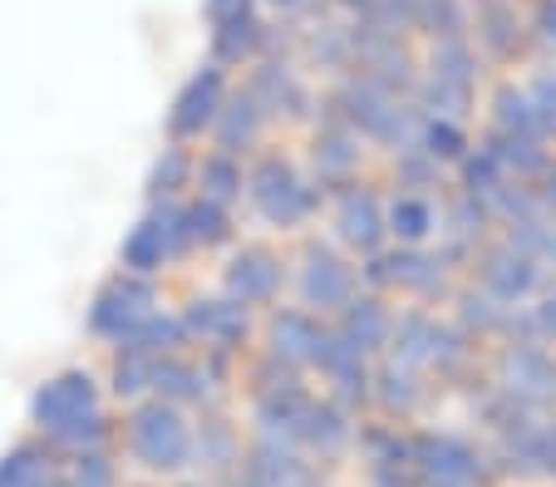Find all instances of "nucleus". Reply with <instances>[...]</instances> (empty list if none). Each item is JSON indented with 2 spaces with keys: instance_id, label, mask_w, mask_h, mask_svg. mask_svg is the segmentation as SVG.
Returning <instances> with one entry per match:
<instances>
[{
  "instance_id": "7c9ffc66",
  "label": "nucleus",
  "mask_w": 556,
  "mask_h": 487,
  "mask_svg": "<svg viewBox=\"0 0 556 487\" xmlns=\"http://www.w3.org/2000/svg\"><path fill=\"white\" fill-rule=\"evenodd\" d=\"M182 178H188V153L163 149V158L153 163V178H148V192H153V197H173V192L182 188Z\"/></svg>"
},
{
  "instance_id": "c756f323",
  "label": "nucleus",
  "mask_w": 556,
  "mask_h": 487,
  "mask_svg": "<svg viewBox=\"0 0 556 487\" xmlns=\"http://www.w3.org/2000/svg\"><path fill=\"white\" fill-rule=\"evenodd\" d=\"M468 50H463L458 40H448V44H439L433 50V79H443V85H453V89H468L472 85V69H468Z\"/></svg>"
},
{
  "instance_id": "dca6fc26",
  "label": "nucleus",
  "mask_w": 556,
  "mask_h": 487,
  "mask_svg": "<svg viewBox=\"0 0 556 487\" xmlns=\"http://www.w3.org/2000/svg\"><path fill=\"white\" fill-rule=\"evenodd\" d=\"M262 118H266V104L247 89V94H237L227 108L217 114V138H222V149H247L256 133H262Z\"/></svg>"
},
{
  "instance_id": "2f4dec72",
  "label": "nucleus",
  "mask_w": 556,
  "mask_h": 487,
  "mask_svg": "<svg viewBox=\"0 0 556 487\" xmlns=\"http://www.w3.org/2000/svg\"><path fill=\"white\" fill-rule=\"evenodd\" d=\"M45 477H50V467L40 453H15L0 467V487H45Z\"/></svg>"
},
{
  "instance_id": "79ce46f5",
  "label": "nucleus",
  "mask_w": 556,
  "mask_h": 487,
  "mask_svg": "<svg viewBox=\"0 0 556 487\" xmlns=\"http://www.w3.org/2000/svg\"><path fill=\"white\" fill-rule=\"evenodd\" d=\"M542 207L556 213V168H546V188H542Z\"/></svg>"
},
{
  "instance_id": "c85d7f7f",
  "label": "nucleus",
  "mask_w": 556,
  "mask_h": 487,
  "mask_svg": "<svg viewBox=\"0 0 556 487\" xmlns=\"http://www.w3.org/2000/svg\"><path fill=\"white\" fill-rule=\"evenodd\" d=\"M483 40L493 44L497 54H513L517 50V21H513V11H507L503 0H483Z\"/></svg>"
},
{
  "instance_id": "20e7f679",
  "label": "nucleus",
  "mask_w": 556,
  "mask_h": 487,
  "mask_svg": "<svg viewBox=\"0 0 556 487\" xmlns=\"http://www.w3.org/2000/svg\"><path fill=\"white\" fill-rule=\"evenodd\" d=\"M497 374H503V389L517 403H556V360L532 339L507 345L503 360H497Z\"/></svg>"
},
{
  "instance_id": "4c0bfd02",
  "label": "nucleus",
  "mask_w": 556,
  "mask_h": 487,
  "mask_svg": "<svg viewBox=\"0 0 556 487\" xmlns=\"http://www.w3.org/2000/svg\"><path fill=\"white\" fill-rule=\"evenodd\" d=\"M424 104L433 108V114H458L463 104H468V89H453V85H443V79H433L429 89H424Z\"/></svg>"
},
{
  "instance_id": "58836bf2",
  "label": "nucleus",
  "mask_w": 556,
  "mask_h": 487,
  "mask_svg": "<svg viewBox=\"0 0 556 487\" xmlns=\"http://www.w3.org/2000/svg\"><path fill=\"white\" fill-rule=\"evenodd\" d=\"M463 306H468V310H463V316H468V320H478V325H483V330L503 320V310H497L493 300H483V296H468V300H463Z\"/></svg>"
},
{
  "instance_id": "39448f33",
  "label": "nucleus",
  "mask_w": 556,
  "mask_h": 487,
  "mask_svg": "<svg viewBox=\"0 0 556 487\" xmlns=\"http://www.w3.org/2000/svg\"><path fill=\"white\" fill-rule=\"evenodd\" d=\"M178 246H188V232H182V213H153L143 217V222L134 227V232L124 236V266L134 275H148L163 266V256L178 252Z\"/></svg>"
},
{
  "instance_id": "5701e85b",
  "label": "nucleus",
  "mask_w": 556,
  "mask_h": 487,
  "mask_svg": "<svg viewBox=\"0 0 556 487\" xmlns=\"http://www.w3.org/2000/svg\"><path fill=\"white\" fill-rule=\"evenodd\" d=\"M345 434H350L345 419H340L330 403H311V409L301 413V424H295V438H305L311 448H326V453L345 444Z\"/></svg>"
},
{
  "instance_id": "0eeeda50",
  "label": "nucleus",
  "mask_w": 556,
  "mask_h": 487,
  "mask_svg": "<svg viewBox=\"0 0 556 487\" xmlns=\"http://www.w3.org/2000/svg\"><path fill=\"white\" fill-rule=\"evenodd\" d=\"M217 114H222V69L207 64V69H198V75L182 85L178 104H173V114H168V128H173V138H198Z\"/></svg>"
},
{
  "instance_id": "473e14b6",
  "label": "nucleus",
  "mask_w": 556,
  "mask_h": 487,
  "mask_svg": "<svg viewBox=\"0 0 556 487\" xmlns=\"http://www.w3.org/2000/svg\"><path fill=\"white\" fill-rule=\"evenodd\" d=\"M536 108V124H542L546 138H556V75H536V85L527 89Z\"/></svg>"
},
{
  "instance_id": "ddd939ff",
  "label": "nucleus",
  "mask_w": 556,
  "mask_h": 487,
  "mask_svg": "<svg viewBox=\"0 0 556 487\" xmlns=\"http://www.w3.org/2000/svg\"><path fill=\"white\" fill-rule=\"evenodd\" d=\"M271 339H276V355L295 360V364H320V355H326V335H320L315 320L301 316V310H281V316L271 320Z\"/></svg>"
},
{
  "instance_id": "f8f14e48",
  "label": "nucleus",
  "mask_w": 556,
  "mask_h": 487,
  "mask_svg": "<svg viewBox=\"0 0 556 487\" xmlns=\"http://www.w3.org/2000/svg\"><path fill=\"white\" fill-rule=\"evenodd\" d=\"M301 291H305V300H311V306H350V271L330 252L311 246V252H305Z\"/></svg>"
},
{
  "instance_id": "4be33fe9",
  "label": "nucleus",
  "mask_w": 556,
  "mask_h": 487,
  "mask_svg": "<svg viewBox=\"0 0 556 487\" xmlns=\"http://www.w3.org/2000/svg\"><path fill=\"white\" fill-rule=\"evenodd\" d=\"M497 128L507 138H536L542 124H536V108H532V94L527 89H497Z\"/></svg>"
},
{
  "instance_id": "9d476101",
  "label": "nucleus",
  "mask_w": 556,
  "mask_h": 487,
  "mask_svg": "<svg viewBox=\"0 0 556 487\" xmlns=\"http://www.w3.org/2000/svg\"><path fill=\"white\" fill-rule=\"evenodd\" d=\"M394 350H400V360L404 364H424V360H458V339L448 335V330H439L433 320H424V316H404L400 320V330H394Z\"/></svg>"
},
{
  "instance_id": "7ed1b4c3",
  "label": "nucleus",
  "mask_w": 556,
  "mask_h": 487,
  "mask_svg": "<svg viewBox=\"0 0 556 487\" xmlns=\"http://www.w3.org/2000/svg\"><path fill=\"white\" fill-rule=\"evenodd\" d=\"M153 286L138 281V275H118L99 291V300L89 306V330L94 335H109V339H128L148 316H153Z\"/></svg>"
},
{
  "instance_id": "c03bdc74",
  "label": "nucleus",
  "mask_w": 556,
  "mask_h": 487,
  "mask_svg": "<svg viewBox=\"0 0 556 487\" xmlns=\"http://www.w3.org/2000/svg\"><path fill=\"white\" fill-rule=\"evenodd\" d=\"M276 5H301V0H276Z\"/></svg>"
},
{
  "instance_id": "9b49d317",
  "label": "nucleus",
  "mask_w": 556,
  "mask_h": 487,
  "mask_svg": "<svg viewBox=\"0 0 556 487\" xmlns=\"http://www.w3.org/2000/svg\"><path fill=\"white\" fill-rule=\"evenodd\" d=\"M483 281H488V291H493V300H522L527 291L536 286V256L517 252V246L493 252L483 261Z\"/></svg>"
},
{
  "instance_id": "a878e982",
  "label": "nucleus",
  "mask_w": 556,
  "mask_h": 487,
  "mask_svg": "<svg viewBox=\"0 0 556 487\" xmlns=\"http://www.w3.org/2000/svg\"><path fill=\"white\" fill-rule=\"evenodd\" d=\"M497 158V168H517V172H546V153L536 149V138H497L493 149H488Z\"/></svg>"
},
{
  "instance_id": "37998d69",
  "label": "nucleus",
  "mask_w": 556,
  "mask_h": 487,
  "mask_svg": "<svg viewBox=\"0 0 556 487\" xmlns=\"http://www.w3.org/2000/svg\"><path fill=\"white\" fill-rule=\"evenodd\" d=\"M546 256H552V261H556V236H552V246H546Z\"/></svg>"
},
{
  "instance_id": "72a5a7b5",
  "label": "nucleus",
  "mask_w": 556,
  "mask_h": 487,
  "mask_svg": "<svg viewBox=\"0 0 556 487\" xmlns=\"http://www.w3.org/2000/svg\"><path fill=\"white\" fill-rule=\"evenodd\" d=\"M424 153H433V158H458L463 153V133L443 118V124H429L424 128Z\"/></svg>"
},
{
  "instance_id": "6e6552de",
  "label": "nucleus",
  "mask_w": 556,
  "mask_h": 487,
  "mask_svg": "<svg viewBox=\"0 0 556 487\" xmlns=\"http://www.w3.org/2000/svg\"><path fill=\"white\" fill-rule=\"evenodd\" d=\"M85 413H94V380H89V370H70L35 394V419L50 424L54 434L64 424H74V419H85Z\"/></svg>"
},
{
  "instance_id": "6ab92c4d",
  "label": "nucleus",
  "mask_w": 556,
  "mask_h": 487,
  "mask_svg": "<svg viewBox=\"0 0 556 487\" xmlns=\"http://www.w3.org/2000/svg\"><path fill=\"white\" fill-rule=\"evenodd\" d=\"M340 335H345L359 355L375 350V345H384L389 320H384V310H379V300H350L345 306V330H340Z\"/></svg>"
},
{
  "instance_id": "1a4fd4ad",
  "label": "nucleus",
  "mask_w": 556,
  "mask_h": 487,
  "mask_svg": "<svg viewBox=\"0 0 556 487\" xmlns=\"http://www.w3.org/2000/svg\"><path fill=\"white\" fill-rule=\"evenodd\" d=\"M276 286H281V266H276L266 252L247 246V252L231 256V266H227V291H231V300H237V306H252V300H271Z\"/></svg>"
},
{
  "instance_id": "e433bc0d",
  "label": "nucleus",
  "mask_w": 556,
  "mask_h": 487,
  "mask_svg": "<svg viewBox=\"0 0 556 487\" xmlns=\"http://www.w3.org/2000/svg\"><path fill=\"white\" fill-rule=\"evenodd\" d=\"M379 384H384V403H389V409H409V403H414V380H409V370H400V364H394V370L379 374Z\"/></svg>"
},
{
  "instance_id": "bb28decb",
  "label": "nucleus",
  "mask_w": 556,
  "mask_h": 487,
  "mask_svg": "<svg viewBox=\"0 0 556 487\" xmlns=\"http://www.w3.org/2000/svg\"><path fill=\"white\" fill-rule=\"evenodd\" d=\"M153 389L168 394V399H198V394H202V374L192 370V364L157 360L153 364Z\"/></svg>"
},
{
  "instance_id": "f257e3e1",
  "label": "nucleus",
  "mask_w": 556,
  "mask_h": 487,
  "mask_svg": "<svg viewBox=\"0 0 556 487\" xmlns=\"http://www.w3.org/2000/svg\"><path fill=\"white\" fill-rule=\"evenodd\" d=\"M128 448L143 467L153 473H178L192 458V434L182 424V413L168 403H143V409L128 419Z\"/></svg>"
},
{
  "instance_id": "a19ab883",
  "label": "nucleus",
  "mask_w": 556,
  "mask_h": 487,
  "mask_svg": "<svg viewBox=\"0 0 556 487\" xmlns=\"http://www.w3.org/2000/svg\"><path fill=\"white\" fill-rule=\"evenodd\" d=\"M536 25H542L546 40H556V0H542V11H536Z\"/></svg>"
},
{
  "instance_id": "f03ea898",
  "label": "nucleus",
  "mask_w": 556,
  "mask_h": 487,
  "mask_svg": "<svg viewBox=\"0 0 556 487\" xmlns=\"http://www.w3.org/2000/svg\"><path fill=\"white\" fill-rule=\"evenodd\" d=\"M247 188H252V202L262 207V217L276 227L301 222V217L315 207L311 188L295 178V168L286 158H262L252 168V178H247Z\"/></svg>"
},
{
  "instance_id": "ea45409f",
  "label": "nucleus",
  "mask_w": 556,
  "mask_h": 487,
  "mask_svg": "<svg viewBox=\"0 0 556 487\" xmlns=\"http://www.w3.org/2000/svg\"><path fill=\"white\" fill-rule=\"evenodd\" d=\"M532 325H536V330H542V335H552V339H556V296H546V300H542V306H536Z\"/></svg>"
},
{
  "instance_id": "4468645a",
  "label": "nucleus",
  "mask_w": 556,
  "mask_h": 487,
  "mask_svg": "<svg viewBox=\"0 0 556 487\" xmlns=\"http://www.w3.org/2000/svg\"><path fill=\"white\" fill-rule=\"evenodd\" d=\"M182 330H188V335H207V339H217V345H227V339H242L247 310L237 306V300H192L188 316H182Z\"/></svg>"
},
{
  "instance_id": "c9c22d12",
  "label": "nucleus",
  "mask_w": 556,
  "mask_h": 487,
  "mask_svg": "<svg viewBox=\"0 0 556 487\" xmlns=\"http://www.w3.org/2000/svg\"><path fill=\"white\" fill-rule=\"evenodd\" d=\"M315 158L326 163V172H345V168H355V149H350V138H340V133L320 138V143H315Z\"/></svg>"
},
{
  "instance_id": "393cba45",
  "label": "nucleus",
  "mask_w": 556,
  "mask_h": 487,
  "mask_svg": "<svg viewBox=\"0 0 556 487\" xmlns=\"http://www.w3.org/2000/svg\"><path fill=\"white\" fill-rule=\"evenodd\" d=\"M182 232H188V246H192V242L217 246L222 236H227V213H222L217 202L202 197L198 207H188V213H182Z\"/></svg>"
},
{
  "instance_id": "b1692460",
  "label": "nucleus",
  "mask_w": 556,
  "mask_h": 487,
  "mask_svg": "<svg viewBox=\"0 0 556 487\" xmlns=\"http://www.w3.org/2000/svg\"><path fill=\"white\" fill-rule=\"evenodd\" d=\"M389 232L394 236H404V242H419V236H429V227H433V207L424 197H400L394 207H389Z\"/></svg>"
},
{
  "instance_id": "aec40b11",
  "label": "nucleus",
  "mask_w": 556,
  "mask_h": 487,
  "mask_svg": "<svg viewBox=\"0 0 556 487\" xmlns=\"http://www.w3.org/2000/svg\"><path fill=\"white\" fill-rule=\"evenodd\" d=\"M256 40H262V25H256V15L242 5H231L227 15H222V30H217V54L222 60H242V54L256 50Z\"/></svg>"
},
{
  "instance_id": "423d86ee",
  "label": "nucleus",
  "mask_w": 556,
  "mask_h": 487,
  "mask_svg": "<svg viewBox=\"0 0 556 487\" xmlns=\"http://www.w3.org/2000/svg\"><path fill=\"white\" fill-rule=\"evenodd\" d=\"M414 463L424 467V477H429L433 487H472L478 473H483L478 453H472L463 438H448V434L419 438V444H414Z\"/></svg>"
},
{
  "instance_id": "f704fd0d",
  "label": "nucleus",
  "mask_w": 556,
  "mask_h": 487,
  "mask_svg": "<svg viewBox=\"0 0 556 487\" xmlns=\"http://www.w3.org/2000/svg\"><path fill=\"white\" fill-rule=\"evenodd\" d=\"M143 384H153V364L138 360V355H124V360H118V370H114V389L118 394H138Z\"/></svg>"
},
{
  "instance_id": "cd10ccee",
  "label": "nucleus",
  "mask_w": 556,
  "mask_h": 487,
  "mask_svg": "<svg viewBox=\"0 0 556 487\" xmlns=\"http://www.w3.org/2000/svg\"><path fill=\"white\" fill-rule=\"evenodd\" d=\"M202 188H207V202H231L237 192H242V172H237V163L227 158V153H217V158L202 163Z\"/></svg>"
},
{
  "instance_id": "f3484780",
  "label": "nucleus",
  "mask_w": 556,
  "mask_h": 487,
  "mask_svg": "<svg viewBox=\"0 0 556 487\" xmlns=\"http://www.w3.org/2000/svg\"><path fill=\"white\" fill-rule=\"evenodd\" d=\"M252 487H311V473H305L301 458L266 444V448H256V458H252Z\"/></svg>"
},
{
  "instance_id": "a211bd4d",
  "label": "nucleus",
  "mask_w": 556,
  "mask_h": 487,
  "mask_svg": "<svg viewBox=\"0 0 556 487\" xmlns=\"http://www.w3.org/2000/svg\"><path fill=\"white\" fill-rule=\"evenodd\" d=\"M369 281H404V286H439V261H429V256H414V252H394V256H379L375 266H369Z\"/></svg>"
},
{
  "instance_id": "a18cd8bd",
  "label": "nucleus",
  "mask_w": 556,
  "mask_h": 487,
  "mask_svg": "<svg viewBox=\"0 0 556 487\" xmlns=\"http://www.w3.org/2000/svg\"><path fill=\"white\" fill-rule=\"evenodd\" d=\"M247 487H252V483H247Z\"/></svg>"
},
{
  "instance_id": "412c9836",
  "label": "nucleus",
  "mask_w": 556,
  "mask_h": 487,
  "mask_svg": "<svg viewBox=\"0 0 556 487\" xmlns=\"http://www.w3.org/2000/svg\"><path fill=\"white\" fill-rule=\"evenodd\" d=\"M188 335V330H182V320H173V316H148L143 325L134 330V335L124 339V345H118V350L124 355H138V360H143V355H157V350H173V345H178V339Z\"/></svg>"
},
{
  "instance_id": "2eb2a0df",
  "label": "nucleus",
  "mask_w": 556,
  "mask_h": 487,
  "mask_svg": "<svg viewBox=\"0 0 556 487\" xmlns=\"http://www.w3.org/2000/svg\"><path fill=\"white\" fill-rule=\"evenodd\" d=\"M384 213H379L375 192H350L345 202H340V236H345L350 246H359V252H369V246H379V236H384Z\"/></svg>"
}]
</instances>
